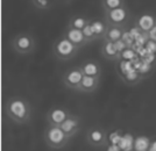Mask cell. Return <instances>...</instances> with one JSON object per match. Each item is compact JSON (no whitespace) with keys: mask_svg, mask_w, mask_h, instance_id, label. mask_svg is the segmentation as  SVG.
Listing matches in <instances>:
<instances>
[{"mask_svg":"<svg viewBox=\"0 0 156 151\" xmlns=\"http://www.w3.org/2000/svg\"><path fill=\"white\" fill-rule=\"evenodd\" d=\"M114 43H115V46H117L118 50L120 51V53H122L124 50H126L128 46H130L129 44H128V43H127V42H126L125 39H119V41H117V42H114Z\"/></svg>","mask_w":156,"mask_h":151,"instance_id":"25","label":"cell"},{"mask_svg":"<svg viewBox=\"0 0 156 151\" xmlns=\"http://www.w3.org/2000/svg\"><path fill=\"white\" fill-rule=\"evenodd\" d=\"M87 143L94 148H101L107 144V132L101 127H92L86 132Z\"/></svg>","mask_w":156,"mask_h":151,"instance_id":"8","label":"cell"},{"mask_svg":"<svg viewBox=\"0 0 156 151\" xmlns=\"http://www.w3.org/2000/svg\"><path fill=\"white\" fill-rule=\"evenodd\" d=\"M83 34H84L85 39H86V42H87V43H91V42H93V41H96V39H97L96 35H94L93 30H92L90 22H89V25L83 29Z\"/></svg>","mask_w":156,"mask_h":151,"instance_id":"23","label":"cell"},{"mask_svg":"<svg viewBox=\"0 0 156 151\" xmlns=\"http://www.w3.org/2000/svg\"><path fill=\"white\" fill-rule=\"evenodd\" d=\"M101 8L105 11H112L115 8H120V7L127 6L125 0H101L100 1Z\"/></svg>","mask_w":156,"mask_h":151,"instance_id":"20","label":"cell"},{"mask_svg":"<svg viewBox=\"0 0 156 151\" xmlns=\"http://www.w3.org/2000/svg\"><path fill=\"white\" fill-rule=\"evenodd\" d=\"M79 66L85 76L96 77L99 79L101 77V66L99 64V62L94 60V59H86Z\"/></svg>","mask_w":156,"mask_h":151,"instance_id":"12","label":"cell"},{"mask_svg":"<svg viewBox=\"0 0 156 151\" xmlns=\"http://www.w3.org/2000/svg\"><path fill=\"white\" fill-rule=\"evenodd\" d=\"M90 20H91V19L86 18V16H84V15H80V14H78V15H73V16H71V18H70V20H69L68 26H66V27L83 30L85 27L89 25Z\"/></svg>","mask_w":156,"mask_h":151,"instance_id":"17","label":"cell"},{"mask_svg":"<svg viewBox=\"0 0 156 151\" xmlns=\"http://www.w3.org/2000/svg\"><path fill=\"white\" fill-rule=\"evenodd\" d=\"M120 77L127 85H136L137 83L142 79V74L136 70H132L129 72L121 73Z\"/></svg>","mask_w":156,"mask_h":151,"instance_id":"19","label":"cell"},{"mask_svg":"<svg viewBox=\"0 0 156 151\" xmlns=\"http://www.w3.org/2000/svg\"><path fill=\"white\" fill-rule=\"evenodd\" d=\"M43 139H44V143L50 149L58 150L68 144L70 137L66 136V134L62 130V128L59 125H48V127L43 132Z\"/></svg>","mask_w":156,"mask_h":151,"instance_id":"2","label":"cell"},{"mask_svg":"<svg viewBox=\"0 0 156 151\" xmlns=\"http://www.w3.org/2000/svg\"><path fill=\"white\" fill-rule=\"evenodd\" d=\"M6 115L16 125H27L30 121L32 108L27 99L15 95L6 101Z\"/></svg>","mask_w":156,"mask_h":151,"instance_id":"1","label":"cell"},{"mask_svg":"<svg viewBox=\"0 0 156 151\" xmlns=\"http://www.w3.org/2000/svg\"><path fill=\"white\" fill-rule=\"evenodd\" d=\"M149 149L156 151V139H155V141H151V144H150V148H149Z\"/></svg>","mask_w":156,"mask_h":151,"instance_id":"27","label":"cell"},{"mask_svg":"<svg viewBox=\"0 0 156 151\" xmlns=\"http://www.w3.org/2000/svg\"><path fill=\"white\" fill-rule=\"evenodd\" d=\"M130 19V12L127 6L115 8L112 11H105L104 20L108 26H118L125 27L126 23H128Z\"/></svg>","mask_w":156,"mask_h":151,"instance_id":"5","label":"cell"},{"mask_svg":"<svg viewBox=\"0 0 156 151\" xmlns=\"http://www.w3.org/2000/svg\"><path fill=\"white\" fill-rule=\"evenodd\" d=\"M99 81L100 79L96 77H90V76H85L82 79L80 86L78 88V92L82 93H93L98 87H99Z\"/></svg>","mask_w":156,"mask_h":151,"instance_id":"14","label":"cell"},{"mask_svg":"<svg viewBox=\"0 0 156 151\" xmlns=\"http://www.w3.org/2000/svg\"><path fill=\"white\" fill-rule=\"evenodd\" d=\"M72 113L63 106H52L46 114V118L48 125H61Z\"/></svg>","mask_w":156,"mask_h":151,"instance_id":"7","label":"cell"},{"mask_svg":"<svg viewBox=\"0 0 156 151\" xmlns=\"http://www.w3.org/2000/svg\"><path fill=\"white\" fill-rule=\"evenodd\" d=\"M151 144V141L148 136L139 135L134 137V151H148Z\"/></svg>","mask_w":156,"mask_h":151,"instance_id":"18","label":"cell"},{"mask_svg":"<svg viewBox=\"0 0 156 151\" xmlns=\"http://www.w3.org/2000/svg\"><path fill=\"white\" fill-rule=\"evenodd\" d=\"M59 127H61L62 130L66 134L68 137L71 138L72 136H75V135L80 130V128H82V120H80V118L77 116V115L71 114Z\"/></svg>","mask_w":156,"mask_h":151,"instance_id":"9","label":"cell"},{"mask_svg":"<svg viewBox=\"0 0 156 151\" xmlns=\"http://www.w3.org/2000/svg\"><path fill=\"white\" fill-rule=\"evenodd\" d=\"M156 26V16L150 13H143L135 20V27L143 34H148Z\"/></svg>","mask_w":156,"mask_h":151,"instance_id":"10","label":"cell"},{"mask_svg":"<svg viewBox=\"0 0 156 151\" xmlns=\"http://www.w3.org/2000/svg\"><path fill=\"white\" fill-rule=\"evenodd\" d=\"M64 36L69 41H71L78 49H82V48H84L87 44L84 34H83V30H80V29H75V28L66 27V29L64 32Z\"/></svg>","mask_w":156,"mask_h":151,"instance_id":"11","label":"cell"},{"mask_svg":"<svg viewBox=\"0 0 156 151\" xmlns=\"http://www.w3.org/2000/svg\"><path fill=\"white\" fill-rule=\"evenodd\" d=\"M120 59L122 60H127V62H134L135 59H137V53L135 51L134 48L128 46L126 50H124L120 53Z\"/></svg>","mask_w":156,"mask_h":151,"instance_id":"21","label":"cell"},{"mask_svg":"<svg viewBox=\"0 0 156 151\" xmlns=\"http://www.w3.org/2000/svg\"><path fill=\"white\" fill-rule=\"evenodd\" d=\"M83 77H84V73L82 71L80 66H72L64 72L62 77V81L66 88L78 91Z\"/></svg>","mask_w":156,"mask_h":151,"instance_id":"6","label":"cell"},{"mask_svg":"<svg viewBox=\"0 0 156 151\" xmlns=\"http://www.w3.org/2000/svg\"><path fill=\"white\" fill-rule=\"evenodd\" d=\"M144 50L148 53H151V55H155L156 56V42L153 41V39H148L146 41V46H144Z\"/></svg>","mask_w":156,"mask_h":151,"instance_id":"24","label":"cell"},{"mask_svg":"<svg viewBox=\"0 0 156 151\" xmlns=\"http://www.w3.org/2000/svg\"><path fill=\"white\" fill-rule=\"evenodd\" d=\"M100 53L105 59L108 60H120V51L117 49L114 42L110 41H104L101 48H100Z\"/></svg>","mask_w":156,"mask_h":151,"instance_id":"13","label":"cell"},{"mask_svg":"<svg viewBox=\"0 0 156 151\" xmlns=\"http://www.w3.org/2000/svg\"><path fill=\"white\" fill-rule=\"evenodd\" d=\"M11 46L15 53L20 55H28V53H32L36 49V41L30 34L20 33L12 39Z\"/></svg>","mask_w":156,"mask_h":151,"instance_id":"4","label":"cell"},{"mask_svg":"<svg viewBox=\"0 0 156 151\" xmlns=\"http://www.w3.org/2000/svg\"><path fill=\"white\" fill-rule=\"evenodd\" d=\"M125 34L124 27L118 26H108V29L105 34L103 41H110V42H117L119 39H122Z\"/></svg>","mask_w":156,"mask_h":151,"instance_id":"16","label":"cell"},{"mask_svg":"<svg viewBox=\"0 0 156 151\" xmlns=\"http://www.w3.org/2000/svg\"><path fill=\"white\" fill-rule=\"evenodd\" d=\"M147 35H148V39H153V41H155L156 42V26L154 27V28H153V29H151Z\"/></svg>","mask_w":156,"mask_h":151,"instance_id":"26","label":"cell"},{"mask_svg":"<svg viewBox=\"0 0 156 151\" xmlns=\"http://www.w3.org/2000/svg\"><path fill=\"white\" fill-rule=\"evenodd\" d=\"M32 4L39 11H48L52 7V0H32Z\"/></svg>","mask_w":156,"mask_h":151,"instance_id":"22","label":"cell"},{"mask_svg":"<svg viewBox=\"0 0 156 151\" xmlns=\"http://www.w3.org/2000/svg\"><path fill=\"white\" fill-rule=\"evenodd\" d=\"M78 50L79 49L77 46H75L71 41L66 39L64 35L56 39V42L52 46L54 56L58 60H62V62H66V60L72 59L77 55Z\"/></svg>","mask_w":156,"mask_h":151,"instance_id":"3","label":"cell"},{"mask_svg":"<svg viewBox=\"0 0 156 151\" xmlns=\"http://www.w3.org/2000/svg\"><path fill=\"white\" fill-rule=\"evenodd\" d=\"M90 25L93 30V33L96 35L97 39H103L105 34L108 29V25L106 23L105 20H98V19H91L90 20Z\"/></svg>","mask_w":156,"mask_h":151,"instance_id":"15","label":"cell"}]
</instances>
